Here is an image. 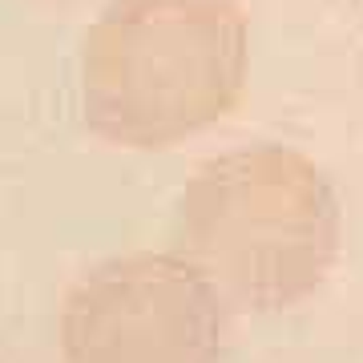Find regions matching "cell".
Here are the masks:
<instances>
[{
    "label": "cell",
    "instance_id": "cell-1",
    "mask_svg": "<svg viewBox=\"0 0 363 363\" xmlns=\"http://www.w3.org/2000/svg\"><path fill=\"white\" fill-rule=\"evenodd\" d=\"M174 255L250 315H283L327 283L343 247V206L327 169L286 142H242L186 178Z\"/></svg>",
    "mask_w": 363,
    "mask_h": 363
},
{
    "label": "cell",
    "instance_id": "cell-3",
    "mask_svg": "<svg viewBox=\"0 0 363 363\" xmlns=\"http://www.w3.org/2000/svg\"><path fill=\"white\" fill-rule=\"evenodd\" d=\"M226 307L174 250H133L81 274L61 307L65 363H218Z\"/></svg>",
    "mask_w": 363,
    "mask_h": 363
},
{
    "label": "cell",
    "instance_id": "cell-2",
    "mask_svg": "<svg viewBox=\"0 0 363 363\" xmlns=\"http://www.w3.org/2000/svg\"><path fill=\"white\" fill-rule=\"evenodd\" d=\"M247 73L242 0H105L81 40V113L101 142L166 150L218 125Z\"/></svg>",
    "mask_w": 363,
    "mask_h": 363
}]
</instances>
